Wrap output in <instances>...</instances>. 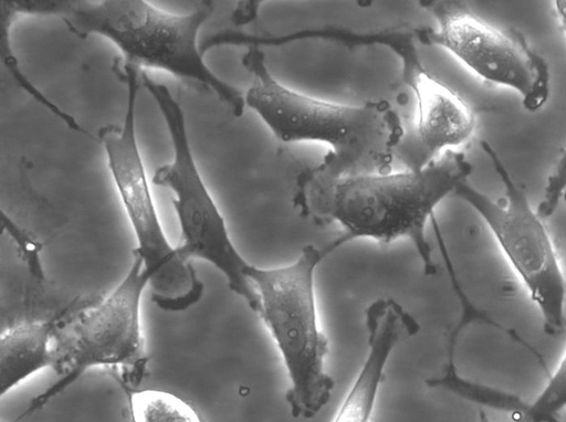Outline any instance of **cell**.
I'll return each mask as SVG.
<instances>
[{"label": "cell", "instance_id": "18", "mask_svg": "<svg viewBox=\"0 0 566 422\" xmlns=\"http://www.w3.org/2000/svg\"><path fill=\"white\" fill-rule=\"evenodd\" d=\"M470 422H494V421H492L482 409H479L475 416Z\"/></svg>", "mask_w": 566, "mask_h": 422}, {"label": "cell", "instance_id": "3", "mask_svg": "<svg viewBox=\"0 0 566 422\" xmlns=\"http://www.w3.org/2000/svg\"><path fill=\"white\" fill-rule=\"evenodd\" d=\"M73 3V1H72ZM64 14L78 34H98L113 42L124 64L168 72L213 94L234 116L244 112V95L216 75L198 45L202 24L213 12L212 1H200L188 13H171L144 0L76 2Z\"/></svg>", "mask_w": 566, "mask_h": 422}, {"label": "cell", "instance_id": "17", "mask_svg": "<svg viewBox=\"0 0 566 422\" xmlns=\"http://www.w3.org/2000/svg\"><path fill=\"white\" fill-rule=\"evenodd\" d=\"M450 276H451V281L453 283V288L455 291V293L459 295L461 293H464L462 289H461V286H460V283L458 282L457 279V276L454 275V272L453 271H450L449 272ZM504 333L509 334L514 340H516L517 342L522 344L525 348H527L531 352L534 350L533 347L531 345H528L523 338H521L517 334H515L513 330L511 329H507V328H504Z\"/></svg>", "mask_w": 566, "mask_h": 422}, {"label": "cell", "instance_id": "14", "mask_svg": "<svg viewBox=\"0 0 566 422\" xmlns=\"http://www.w3.org/2000/svg\"><path fill=\"white\" fill-rule=\"evenodd\" d=\"M67 1H0V61L7 70L10 71L17 82L36 98L38 102L50 109L54 115L59 116L71 128L81 130V126L77 125L72 116L65 114L46 99L45 96L28 81L23 73L20 72L18 60L10 46V29L17 15L21 13L64 14L67 10Z\"/></svg>", "mask_w": 566, "mask_h": 422}, {"label": "cell", "instance_id": "1", "mask_svg": "<svg viewBox=\"0 0 566 422\" xmlns=\"http://www.w3.org/2000/svg\"><path fill=\"white\" fill-rule=\"evenodd\" d=\"M472 165L464 152L448 149L418 170L326 178L308 168L296 179L293 197L300 214L318 224L337 223L344 233L335 249L356 239L387 245L412 243L427 275L437 272L426 228L438 204L467 182Z\"/></svg>", "mask_w": 566, "mask_h": 422}, {"label": "cell", "instance_id": "16", "mask_svg": "<svg viewBox=\"0 0 566 422\" xmlns=\"http://www.w3.org/2000/svg\"><path fill=\"white\" fill-rule=\"evenodd\" d=\"M565 190V150L560 155L551 170L547 183L544 190V197L538 204L536 212L544 220L554 214L564 197Z\"/></svg>", "mask_w": 566, "mask_h": 422}, {"label": "cell", "instance_id": "7", "mask_svg": "<svg viewBox=\"0 0 566 422\" xmlns=\"http://www.w3.org/2000/svg\"><path fill=\"white\" fill-rule=\"evenodd\" d=\"M503 186V196L493 199L469 181L453 194L470 205L484 221L511 268L535 304L546 334L565 333V275L543 219L533 209L526 192L514 180L494 147L481 141Z\"/></svg>", "mask_w": 566, "mask_h": 422}, {"label": "cell", "instance_id": "4", "mask_svg": "<svg viewBox=\"0 0 566 422\" xmlns=\"http://www.w3.org/2000/svg\"><path fill=\"white\" fill-rule=\"evenodd\" d=\"M332 251L303 246L291 264L261 268L251 265L248 278L258 297L256 314L284 363L289 388L285 400L295 419H312L329 402L335 380L327 372V336L319 327L315 271Z\"/></svg>", "mask_w": 566, "mask_h": 422}, {"label": "cell", "instance_id": "11", "mask_svg": "<svg viewBox=\"0 0 566 422\" xmlns=\"http://www.w3.org/2000/svg\"><path fill=\"white\" fill-rule=\"evenodd\" d=\"M365 327V358L332 422H371L391 355L420 328L415 317L391 297L376 298L367 306Z\"/></svg>", "mask_w": 566, "mask_h": 422}, {"label": "cell", "instance_id": "15", "mask_svg": "<svg viewBox=\"0 0 566 422\" xmlns=\"http://www.w3.org/2000/svg\"><path fill=\"white\" fill-rule=\"evenodd\" d=\"M132 422H202L180 397L159 389H125Z\"/></svg>", "mask_w": 566, "mask_h": 422}, {"label": "cell", "instance_id": "10", "mask_svg": "<svg viewBox=\"0 0 566 422\" xmlns=\"http://www.w3.org/2000/svg\"><path fill=\"white\" fill-rule=\"evenodd\" d=\"M419 3L437 27L413 28L417 41L448 51L484 82L514 91L531 113L547 103L549 66L520 31L491 24L462 1Z\"/></svg>", "mask_w": 566, "mask_h": 422}, {"label": "cell", "instance_id": "9", "mask_svg": "<svg viewBox=\"0 0 566 422\" xmlns=\"http://www.w3.org/2000/svg\"><path fill=\"white\" fill-rule=\"evenodd\" d=\"M303 38H318L346 46L381 45L399 60L400 76L415 98L416 117L395 150L407 169L418 170L448 149L468 143L476 128V116L453 89L436 78L419 55L413 29L395 25L370 32L339 28L307 30Z\"/></svg>", "mask_w": 566, "mask_h": 422}, {"label": "cell", "instance_id": "5", "mask_svg": "<svg viewBox=\"0 0 566 422\" xmlns=\"http://www.w3.org/2000/svg\"><path fill=\"white\" fill-rule=\"evenodd\" d=\"M119 74L127 86L124 120L98 131L107 167L136 239L134 255L150 274L153 302L161 309L181 312L198 303L203 283L191 263L182 261L169 243L157 213L155 199L136 136L138 70L123 64Z\"/></svg>", "mask_w": 566, "mask_h": 422}, {"label": "cell", "instance_id": "6", "mask_svg": "<svg viewBox=\"0 0 566 422\" xmlns=\"http://www.w3.org/2000/svg\"><path fill=\"white\" fill-rule=\"evenodd\" d=\"M140 78L161 113L172 146L171 161L160 166L151 181L174 193L172 204L179 225L175 251L187 263L198 259L213 265L226 277L230 291L256 313L259 297L248 278L252 264L237 250L226 220L200 175L184 110L165 84L155 82L146 72H142Z\"/></svg>", "mask_w": 566, "mask_h": 422}, {"label": "cell", "instance_id": "8", "mask_svg": "<svg viewBox=\"0 0 566 422\" xmlns=\"http://www.w3.org/2000/svg\"><path fill=\"white\" fill-rule=\"evenodd\" d=\"M150 274L134 255L122 281L76 319L65 342L55 348L60 379L40 394L25 414L41 409L94 367L117 371L122 388L137 389L148 370L149 356L140 323L142 296Z\"/></svg>", "mask_w": 566, "mask_h": 422}, {"label": "cell", "instance_id": "2", "mask_svg": "<svg viewBox=\"0 0 566 422\" xmlns=\"http://www.w3.org/2000/svg\"><path fill=\"white\" fill-rule=\"evenodd\" d=\"M242 65L251 81L244 104L283 143L316 141L329 147L313 173L338 178L391 171L405 128L385 99L347 105L294 91L270 72L265 55L250 46Z\"/></svg>", "mask_w": 566, "mask_h": 422}, {"label": "cell", "instance_id": "19", "mask_svg": "<svg viewBox=\"0 0 566 422\" xmlns=\"http://www.w3.org/2000/svg\"><path fill=\"white\" fill-rule=\"evenodd\" d=\"M446 264H447V266H448V271H449V272H450V271H453L452 265H451V261H447V262H446ZM533 349H534V348H533ZM532 354L537 358V360H538V361H542V360H543L542 356H541V355H539L535 349L532 351Z\"/></svg>", "mask_w": 566, "mask_h": 422}, {"label": "cell", "instance_id": "12", "mask_svg": "<svg viewBox=\"0 0 566 422\" xmlns=\"http://www.w3.org/2000/svg\"><path fill=\"white\" fill-rule=\"evenodd\" d=\"M455 344L448 342V361L443 373L427 380L430 388L444 390L475 404L509 412L513 422H563L560 412L566 404V358L547 373L542 391L532 400L506 390L462 377L455 366Z\"/></svg>", "mask_w": 566, "mask_h": 422}, {"label": "cell", "instance_id": "13", "mask_svg": "<svg viewBox=\"0 0 566 422\" xmlns=\"http://www.w3.org/2000/svg\"><path fill=\"white\" fill-rule=\"evenodd\" d=\"M50 321H25L0 335V399L34 373L55 366Z\"/></svg>", "mask_w": 566, "mask_h": 422}]
</instances>
